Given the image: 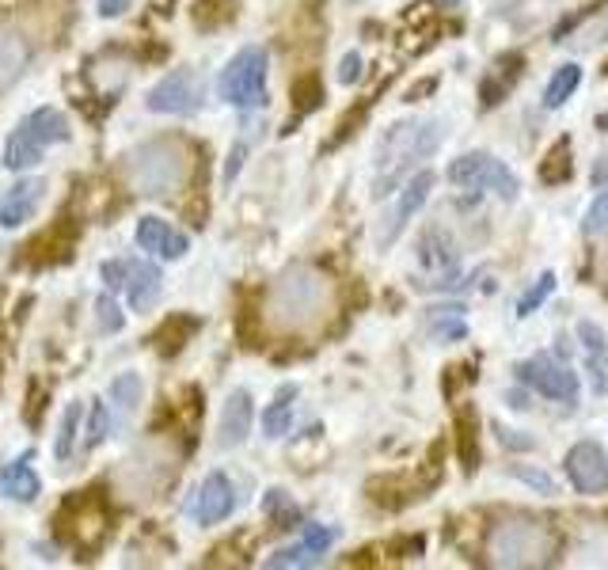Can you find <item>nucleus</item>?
<instances>
[{"label":"nucleus","mask_w":608,"mask_h":570,"mask_svg":"<svg viewBox=\"0 0 608 570\" xmlns=\"http://www.w3.org/2000/svg\"><path fill=\"white\" fill-rule=\"evenodd\" d=\"M126 80H130V65L122 61V57H99L92 61V69H88V84H92L99 95H118L126 88Z\"/></svg>","instance_id":"nucleus-26"},{"label":"nucleus","mask_w":608,"mask_h":570,"mask_svg":"<svg viewBox=\"0 0 608 570\" xmlns=\"http://www.w3.org/2000/svg\"><path fill=\"white\" fill-rule=\"evenodd\" d=\"M251 396L244 388H236L232 396L225 399V411H221V426H217V445L221 449H232V445H244L247 434H251Z\"/></svg>","instance_id":"nucleus-21"},{"label":"nucleus","mask_w":608,"mask_h":570,"mask_svg":"<svg viewBox=\"0 0 608 570\" xmlns=\"http://www.w3.org/2000/svg\"><path fill=\"white\" fill-rule=\"evenodd\" d=\"M574 164H570V141H555V149L548 152V160L540 164V183H548V187H559V183H567Z\"/></svg>","instance_id":"nucleus-32"},{"label":"nucleus","mask_w":608,"mask_h":570,"mask_svg":"<svg viewBox=\"0 0 608 570\" xmlns=\"http://www.w3.org/2000/svg\"><path fill=\"white\" fill-rule=\"evenodd\" d=\"M126 4H130V0H103V4H99V16H118V12H126Z\"/></svg>","instance_id":"nucleus-45"},{"label":"nucleus","mask_w":608,"mask_h":570,"mask_svg":"<svg viewBox=\"0 0 608 570\" xmlns=\"http://www.w3.org/2000/svg\"><path fill=\"white\" fill-rule=\"evenodd\" d=\"M589 42H608V19L593 31V35H589Z\"/></svg>","instance_id":"nucleus-47"},{"label":"nucleus","mask_w":608,"mask_h":570,"mask_svg":"<svg viewBox=\"0 0 608 570\" xmlns=\"http://www.w3.org/2000/svg\"><path fill=\"white\" fill-rule=\"evenodd\" d=\"M418 259L430 266V270H453L456 247L441 228H426V232H422V240H418Z\"/></svg>","instance_id":"nucleus-27"},{"label":"nucleus","mask_w":608,"mask_h":570,"mask_svg":"<svg viewBox=\"0 0 608 570\" xmlns=\"http://www.w3.org/2000/svg\"><path fill=\"white\" fill-rule=\"evenodd\" d=\"M217 92L225 103L240 107V111L266 103V50H259V46L240 50L225 65V73L217 80Z\"/></svg>","instance_id":"nucleus-7"},{"label":"nucleus","mask_w":608,"mask_h":570,"mask_svg":"<svg viewBox=\"0 0 608 570\" xmlns=\"http://www.w3.org/2000/svg\"><path fill=\"white\" fill-rule=\"evenodd\" d=\"M289 99H293V118L312 114L323 103V80L316 73H301L289 88Z\"/></svg>","instance_id":"nucleus-30"},{"label":"nucleus","mask_w":608,"mask_h":570,"mask_svg":"<svg viewBox=\"0 0 608 570\" xmlns=\"http://www.w3.org/2000/svg\"><path fill=\"white\" fill-rule=\"evenodd\" d=\"M361 80V54H346L339 61V84H358Z\"/></svg>","instance_id":"nucleus-42"},{"label":"nucleus","mask_w":608,"mask_h":570,"mask_svg":"<svg viewBox=\"0 0 608 570\" xmlns=\"http://www.w3.org/2000/svg\"><path fill=\"white\" fill-rule=\"evenodd\" d=\"M76 236H80V232H76L73 221H57V225H50L46 232H38L35 240L23 247V263H31V266L65 263V259L73 255Z\"/></svg>","instance_id":"nucleus-15"},{"label":"nucleus","mask_w":608,"mask_h":570,"mask_svg":"<svg viewBox=\"0 0 608 570\" xmlns=\"http://www.w3.org/2000/svg\"><path fill=\"white\" fill-rule=\"evenodd\" d=\"M202 80L194 69H175L149 92V111L156 114H194L202 107Z\"/></svg>","instance_id":"nucleus-11"},{"label":"nucleus","mask_w":608,"mask_h":570,"mask_svg":"<svg viewBox=\"0 0 608 570\" xmlns=\"http://www.w3.org/2000/svg\"><path fill=\"white\" fill-rule=\"evenodd\" d=\"M430 190H434V171H418L415 179L407 183V187L399 190V202L384 217H380V232H377V244L380 247H392L396 244V236L407 228V221L415 217L418 209L426 206V198H430Z\"/></svg>","instance_id":"nucleus-12"},{"label":"nucleus","mask_w":608,"mask_h":570,"mask_svg":"<svg viewBox=\"0 0 608 570\" xmlns=\"http://www.w3.org/2000/svg\"><path fill=\"white\" fill-rule=\"evenodd\" d=\"M111 430V411H107V403H92V426H88V449H95L103 437Z\"/></svg>","instance_id":"nucleus-37"},{"label":"nucleus","mask_w":608,"mask_h":570,"mask_svg":"<svg viewBox=\"0 0 608 570\" xmlns=\"http://www.w3.org/2000/svg\"><path fill=\"white\" fill-rule=\"evenodd\" d=\"M266 513H270L274 521H293V517H297L293 502H289V498H285L282 491H270V494H266Z\"/></svg>","instance_id":"nucleus-41"},{"label":"nucleus","mask_w":608,"mask_h":570,"mask_svg":"<svg viewBox=\"0 0 608 570\" xmlns=\"http://www.w3.org/2000/svg\"><path fill=\"white\" fill-rule=\"evenodd\" d=\"M335 308V285L331 278L308 263L285 266L266 293V312L278 331H316Z\"/></svg>","instance_id":"nucleus-1"},{"label":"nucleus","mask_w":608,"mask_h":570,"mask_svg":"<svg viewBox=\"0 0 608 570\" xmlns=\"http://www.w3.org/2000/svg\"><path fill=\"white\" fill-rule=\"evenodd\" d=\"M95 312H99V331H122V312L111 297H99Z\"/></svg>","instance_id":"nucleus-40"},{"label":"nucleus","mask_w":608,"mask_h":570,"mask_svg":"<svg viewBox=\"0 0 608 570\" xmlns=\"http://www.w3.org/2000/svg\"><path fill=\"white\" fill-rule=\"evenodd\" d=\"M510 475L513 479H521V483H529V487H536V491L540 494H559V487H555V479H551V475H544V472H532V468H521V464H517V468H510Z\"/></svg>","instance_id":"nucleus-38"},{"label":"nucleus","mask_w":608,"mask_h":570,"mask_svg":"<svg viewBox=\"0 0 608 570\" xmlns=\"http://www.w3.org/2000/svg\"><path fill=\"white\" fill-rule=\"evenodd\" d=\"M38 491H42V483H38V475L27 468V460L23 464H8V468H0V498H16V502H35Z\"/></svg>","instance_id":"nucleus-25"},{"label":"nucleus","mask_w":608,"mask_h":570,"mask_svg":"<svg viewBox=\"0 0 608 570\" xmlns=\"http://www.w3.org/2000/svg\"><path fill=\"white\" fill-rule=\"evenodd\" d=\"M506 403L517 407V411H525V407H529V396H525V392H506Z\"/></svg>","instance_id":"nucleus-46"},{"label":"nucleus","mask_w":608,"mask_h":570,"mask_svg":"<svg viewBox=\"0 0 608 570\" xmlns=\"http://www.w3.org/2000/svg\"><path fill=\"white\" fill-rule=\"evenodd\" d=\"M517 377L525 380L529 388H536L540 396L559 399V403L578 399V377H574L570 369H563L559 361H551L548 354H536V358L521 361V365H517Z\"/></svg>","instance_id":"nucleus-13"},{"label":"nucleus","mask_w":608,"mask_h":570,"mask_svg":"<svg viewBox=\"0 0 608 570\" xmlns=\"http://www.w3.org/2000/svg\"><path fill=\"white\" fill-rule=\"evenodd\" d=\"M293 399H297V388H293V384H285L282 392H278V399L263 411V434L266 437L289 434V422H293Z\"/></svg>","instance_id":"nucleus-29"},{"label":"nucleus","mask_w":608,"mask_h":570,"mask_svg":"<svg viewBox=\"0 0 608 570\" xmlns=\"http://www.w3.org/2000/svg\"><path fill=\"white\" fill-rule=\"evenodd\" d=\"M103 278L111 289H126V297L137 312H145L160 301V289H164V278L152 263H130V259H114V263L103 266Z\"/></svg>","instance_id":"nucleus-10"},{"label":"nucleus","mask_w":608,"mask_h":570,"mask_svg":"<svg viewBox=\"0 0 608 570\" xmlns=\"http://www.w3.org/2000/svg\"><path fill=\"white\" fill-rule=\"evenodd\" d=\"M57 525H61V536L73 540L80 551H95L107 540L111 510H107V502H103L99 491L73 494V498L61 506V513H57Z\"/></svg>","instance_id":"nucleus-6"},{"label":"nucleus","mask_w":608,"mask_h":570,"mask_svg":"<svg viewBox=\"0 0 608 570\" xmlns=\"http://www.w3.org/2000/svg\"><path fill=\"white\" fill-rule=\"evenodd\" d=\"M437 145H441V122L437 118H426V122H411V118L392 122L377 141V168H380L377 198H384L399 175L411 164H418V160H426Z\"/></svg>","instance_id":"nucleus-3"},{"label":"nucleus","mask_w":608,"mask_h":570,"mask_svg":"<svg viewBox=\"0 0 608 570\" xmlns=\"http://www.w3.org/2000/svg\"><path fill=\"white\" fill-rule=\"evenodd\" d=\"M76 426H80V403H69L65 415H61V426H57V445H54L57 460H69V456H73Z\"/></svg>","instance_id":"nucleus-35"},{"label":"nucleus","mask_w":608,"mask_h":570,"mask_svg":"<svg viewBox=\"0 0 608 570\" xmlns=\"http://www.w3.org/2000/svg\"><path fill=\"white\" fill-rule=\"evenodd\" d=\"M236 506V491H232V483H228L221 472L206 475V483L198 487L194 494V502H190V517L198 521V525H217V521H225L228 513Z\"/></svg>","instance_id":"nucleus-17"},{"label":"nucleus","mask_w":608,"mask_h":570,"mask_svg":"<svg viewBox=\"0 0 608 570\" xmlns=\"http://www.w3.org/2000/svg\"><path fill=\"white\" fill-rule=\"evenodd\" d=\"M449 183L453 187H468V190H494L498 198L513 202L521 194V183L502 160H494L491 152H464L449 164Z\"/></svg>","instance_id":"nucleus-8"},{"label":"nucleus","mask_w":608,"mask_h":570,"mask_svg":"<svg viewBox=\"0 0 608 570\" xmlns=\"http://www.w3.org/2000/svg\"><path fill=\"white\" fill-rule=\"evenodd\" d=\"M73 137L69 130V118L54 107H38L35 114H27L23 122L16 126V133L8 137L4 145V164L12 171H23V168H35L42 160V152L50 145H65Z\"/></svg>","instance_id":"nucleus-5"},{"label":"nucleus","mask_w":608,"mask_h":570,"mask_svg":"<svg viewBox=\"0 0 608 570\" xmlns=\"http://www.w3.org/2000/svg\"><path fill=\"white\" fill-rule=\"evenodd\" d=\"M487 555L494 567H544L551 559V536L540 521L510 517L491 529Z\"/></svg>","instance_id":"nucleus-4"},{"label":"nucleus","mask_w":608,"mask_h":570,"mask_svg":"<svg viewBox=\"0 0 608 570\" xmlns=\"http://www.w3.org/2000/svg\"><path fill=\"white\" fill-rule=\"evenodd\" d=\"M456 453H460V464L468 475L479 468V415L468 403L456 411Z\"/></svg>","instance_id":"nucleus-24"},{"label":"nucleus","mask_w":608,"mask_h":570,"mask_svg":"<svg viewBox=\"0 0 608 570\" xmlns=\"http://www.w3.org/2000/svg\"><path fill=\"white\" fill-rule=\"evenodd\" d=\"M38 411H42V384L31 380V388H27V422L31 426L38 422Z\"/></svg>","instance_id":"nucleus-44"},{"label":"nucleus","mask_w":608,"mask_h":570,"mask_svg":"<svg viewBox=\"0 0 608 570\" xmlns=\"http://www.w3.org/2000/svg\"><path fill=\"white\" fill-rule=\"evenodd\" d=\"M175 479V460L164 449H141L137 456H130L118 472V487L126 498H152V491H160L164 483Z\"/></svg>","instance_id":"nucleus-9"},{"label":"nucleus","mask_w":608,"mask_h":570,"mask_svg":"<svg viewBox=\"0 0 608 570\" xmlns=\"http://www.w3.org/2000/svg\"><path fill=\"white\" fill-rule=\"evenodd\" d=\"M567 475L578 494L608 491V456L597 441H578L567 453Z\"/></svg>","instance_id":"nucleus-14"},{"label":"nucleus","mask_w":608,"mask_h":570,"mask_svg":"<svg viewBox=\"0 0 608 570\" xmlns=\"http://www.w3.org/2000/svg\"><path fill=\"white\" fill-rule=\"evenodd\" d=\"M137 247L141 251H152V255H164V259H183L187 255V236L179 228H171L168 221L160 217H141L137 221Z\"/></svg>","instance_id":"nucleus-18"},{"label":"nucleus","mask_w":608,"mask_h":570,"mask_svg":"<svg viewBox=\"0 0 608 570\" xmlns=\"http://www.w3.org/2000/svg\"><path fill=\"white\" fill-rule=\"evenodd\" d=\"M122 168H126L130 187L141 190L145 198H171L187 187L194 152L183 137H152V141L126 152Z\"/></svg>","instance_id":"nucleus-2"},{"label":"nucleus","mask_w":608,"mask_h":570,"mask_svg":"<svg viewBox=\"0 0 608 570\" xmlns=\"http://www.w3.org/2000/svg\"><path fill=\"white\" fill-rule=\"evenodd\" d=\"M194 331H198V320H194V316H183V312H175V316H168V320L152 331L149 342L160 358H171V354H179V350L187 346Z\"/></svg>","instance_id":"nucleus-23"},{"label":"nucleus","mask_w":608,"mask_h":570,"mask_svg":"<svg viewBox=\"0 0 608 570\" xmlns=\"http://www.w3.org/2000/svg\"><path fill=\"white\" fill-rule=\"evenodd\" d=\"M42 194H46V183H42V179H23V183H16V187L0 198V225L16 228L23 225V221H31L38 213V206H42Z\"/></svg>","instance_id":"nucleus-20"},{"label":"nucleus","mask_w":608,"mask_h":570,"mask_svg":"<svg viewBox=\"0 0 608 570\" xmlns=\"http://www.w3.org/2000/svg\"><path fill=\"white\" fill-rule=\"evenodd\" d=\"M578 342L586 350V373L593 384V396H608V339L593 320L578 323Z\"/></svg>","instance_id":"nucleus-19"},{"label":"nucleus","mask_w":608,"mask_h":570,"mask_svg":"<svg viewBox=\"0 0 608 570\" xmlns=\"http://www.w3.org/2000/svg\"><path fill=\"white\" fill-rule=\"evenodd\" d=\"M244 156H247V137L236 145V149L228 152V164H225V183H232L236 175H240V164H244Z\"/></svg>","instance_id":"nucleus-43"},{"label":"nucleus","mask_w":608,"mask_h":570,"mask_svg":"<svg viewBox=\"0 0 608 570\" xmlns=\"http://www.w3.org/2000/svg\"><path fill=\"white\" fill-rule=\"evenodd\" d=\"M232 19H236V0H194V27L221 31Z\"/></svg>","instance_id":"nucleus-31"},{"label":"nucleus","mask_w":608,"mask_h":570,"mask_svg":"<svg viewBox=\"0 0 608 570\" xmlns=\"http://www.w3.org/2000/svg\"><path fill=\"white\" fill-rule=\"evenodd\" d=\"M551 293H555V274H551V270H544V274L532 282V289H525V293H521V301H517V308H513V312H517V320L532 316L540 304L548 301Z\"/></svg>","instance_id":"nucleus-33"},{"label":"nucleus","mask_w":608,"mask_h":570,"mask_svg":"<svg viewBox=\"0 0 608 570\" xmlns=\"http://www.w3.org/2000/svg\"><path fill=\"white\" fill-rule=\"evenodd\" d=\"M494 434H498V441H502L506 449H517V453H532V449H536V441H532L529 434L510 430V426H494Z\"/></svg>","instance_id":"nucleus-39"},{"label":"nucleus","mask_w":608,"mask_h":570,"mask_svg":"<svg viewBox=\"0 0 608 570\" xmlns=\"http://www.w3.org/2000/svg\"><path fill=\"white\" fill-rule=\"evenodd\" d=\"M27 61H31V42L23 38V31L0 23V92L16 84L19 73L27 69Z\"/></svg>","instance_id":"nucleus-22"},{"label":"nucleus","mask_w":608,"mask_h":570,"mask_svg":"<svg viewBox=\"0 0 608 570\" xmlns=\"http://www.w3.org/2000/svg\"><path fill=\"white\" fill-rule=\"evenodd\" d=\"M605 228H608V190H601V194L593 198V206L586 209L582 232H586V236H597V232H605Z\"/></svg>","instance_id":"nucleus-36"},{"label":"nucleus","mask_w":608,"mask_h":570,"mask_svg":"<svg viewBox=\"0 0 608 570\" xmlns=\"http://www.w3.org/2000/svg\"><path fill=\"white\" fill-rule=\"evenodd\" d=\"M445 4H449V8H453V4H460V0H445Z\"/></svg>","instance_id":"nucleus-48"},{"label":"nucleus","mask_w":608,"mask_h":570,"mask_svg":"<svg viewBox=\"0 0 608 570\" xmlns=\"http://www.w3.org/2000/svg\"><path fill=\"white\" fill-rule=\"evenodd\" d=\"M335 529H323V525H304V536L301 544H293V548H282L274 551L270 559H266V567L270 570H285V567H316L323 559V551L335 544Z\"/></svg>","instance_id":"nucleus-16"},{"label":"nucleus","mask_w":608,"mask_h":570,"mask_svg":"<svg viewBox=\"0 0 608 570\" xmlns=\"http://www.w3.org/2000/svg\"><path fill=\"white\" fill-rule=\"evenodd\" d=\"M141 392H145V384H141L137 373H122V377L111 380V399L118 411H133L141 403Z\"/></svg>","instance_id":"nucleus-34"},{"label":"nucleus","mask_w":608,"mask_h":570,"mask_svg":"<svg viewBox=\"0 0 608 570\" xmlns=\"http://www.w3.org/2000/svg\"><path fill=\"white\" fill-rule=\"evenodd\" d=\"M578 84H582V65H574V61L559 65V69L551 73L548 88H544V107H548V111L563 107L570 95L578 92Z\"/></svg>","instance_id":"nucleus-28"}]
</instances>
